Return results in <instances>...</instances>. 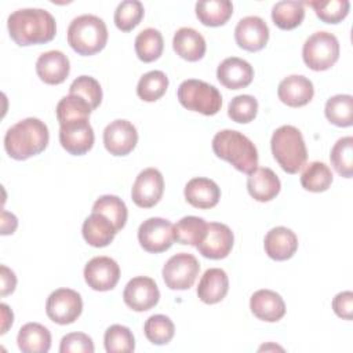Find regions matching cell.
Segmentation results:
<instances>
[{
  "instance_id": "38",
  "label": "cell",
  "mask_w": 353,
  "mask_h": 353,
  "mask_svg": "<svg viewBox=\"0 0 353 353\" xmlns=\"http://www.w3.org/2000/svg\"><path fill=\"white\" fill-rule=\"evenodd\" d=\"M145 336L153 345H167L175 334L172 320L165 314L150 316L143 325Z\"/></svg>"
},
{
  "instance_id": "33",
  "label": "cell",
  "mask_w": 353,
  "mask_h": 353,
  "mask_svg": "<svg viewBox=\"0 0 353 353\" xmlns=\"http://www.w3.org/2000/svg\"><path fill=\"white\" fill-rule=\"evenodd\" d=\"M325 117L338 127H350L353 124V97L338 94L325 102Z\"/></svg>"
},
{
  "instance_id": "36",
  "label": "cell",
  "mask_w": 353,
  "mask_h": 353,
  "mask_svg": "<svg viewBox=\"0 0 353 353\" xmlns=\"http://www.w3.org/2000/svg\"><path fill=\"white\" fill-rule=\"evenodd\" d=\"M168 88V77L161 70H150L145 73L137 85L138 97L145 102L160 99Z\"/></svg>"
},
{
  "instance_id": "6",
  "label": "cell",
  "mask_w": 353,
  "mask_h": 353,
  "mask_svg": "<svg viewBox=\"0 0 353 353\" xmlns=\"http://www.w3.org/2000/svg\"><path fill=\"white\" fill-rule=\"evenodd\" d=\"M179 103L192 112L201 113L204 116L216 114L222 106V95L216 87L203 80L188 79L178 87Z\"/></svg>"
},
{
  "instance_id": "11",
  "label": "cell",
  "mask_w": 353,
  "mask_h": 353,
  "mask_svg": "<svg viewBox=\"0 0 353 353\" xmlns=\"http://www.w3.org/2000/svg\"><path fill=\"white\" fill-rule=\"evenodd\" d=\"M94 141L95 135L88 119H77L59 124V142L70 154H85L92 148Z\"/></svg>"
},
{
  "instance_id": "1",
  "label": "cell",
  "mask_w": 353,
  "mask_h": 353,
  "mask_svg": "<svg viewBox=\"0 0 353 353\" xmlns=\"http://www.w3.org/2000/svg\"><path fill=\"white\" fill-rule=\"evenodd\" d=\"M10 37L18 46L48 43L55 37V18L43 8H19L7 19Z\"/></svg>"
},
{
  "instance_id": "25",
  "label": "cell",
  "mask_w": 353,
  "mask_h": 353,
  "mask_svg": "<svg viewBox=\"0 0 353 353\" xmlns=\"http://www.w3.org/2000/svg\"><path fill=\"white\" fill-rule=\"evenodd\" d=\"M229 291V279L223 269L210 268L201 276L197 285V296L207 305L221 302Z\"/></svg>"
},
{
  "instance_id": "29",
  "label": "cell",
  "mask_w": 353,
  "mask_h": 353,
  "mask_svg": "<svg viewBox=\"0 0 353 353\" xmlns=\"http://www.w3.org/2000/svg\"><path fill=\"white\" fill-rule=\"evenodd\" d=\"M233 14V4L229 0H201L196 3V15L205 26H221Z\"/></svg>"
},
{
  "instance_id": "16",
  "label": "cell",
  "mask_w": 353,
  "mask_h": 353,
  "mask_svg": "<svg viewBox=\"0 0 353 353\" xmlns=\"http://www.w3.org/2000/svg\"><path fill=\"white\" fill-rule=\"evenodd\" d=\"M234 241L230 228L221 222L207 223V232L203 241L196 247L199 252L210 259H222L229 255Z\"/></svg>"
},
{
  "instance_id": "15",
  "label": "cell",
  "mask_w": 353,
  "mask_h": 353,
  "mask_svg": "<svg viewBox=\"0 0 353 353\" xmlns=\"http://www.w3.org/2000/svg\"><path fill=\"white\" fill-rule=\"evenodd\" d=\"M120 279V266L109 256H94L84 266V280L95 291H109Z\"/></svg>"
},
{
  "instance_id": "8",
  "label": "cell",
  "mask_w": 353,
  "mask_h": 353,
  "mask_svg": "<svg viewBox=\"0 0 353 353\" xmlns=\"http://www.w3.org/2000/svg\"><path fill=\"white\" fill-rule=\"evenodd\" d=\"M200 272L197 258L188 252L172 255L163 266V279L170 290H189Z\"/></svg>"
},
{
  "instance_id": "13",
  "label": "cell",
  "mask_w": 353,
  "mask_h": 353,
  "mask_svg": "<svg viewBox=\"0 0 353 353\" xmlns=\"http://www.w3.org/2000/svg\"><path fill=\"white\" fill-rule=\"evenodd\" d=\"M123 299L130 309L135 312H146L159 303L160 291L153 279L137 276L127 283Z\"/></svg>"
},
{
  "instance_id": "46",
  "label": "cell",
  "mask_w": 353,
  "mask_h": 353,
  "mask_svg": "<svg viewBox=\"0 0 353 353\" xmlns=\"http://www.w3.org/2000/svg\"><path fill=\"white\" fill-rule=\"evenodd\" d=\"M332 309L335 314L345 320H352L353 317V294L352 291H342L336 294L332 299Z\"/></svg>"
},
{
  "instance_id": "14",
  "label": "cell",
  "mask_w": 353,
  "mask_h": 353,
  "mask_svg": "<svg viewBox=\"0 0 353 353\" xmlns=\"http://www.w3.org/2000/svg\"><path fill=\"white\" fill-rule=\"evenodd\" d=\"M138 143V131L135 125L123 119L110 121L103 130V145L113 156H125L134 150Z\"/></svg>"
},
{
  "instance_id": "12",
  "label": "cell",
  "mask_w": 353,
  "mask_h": 353,
  "mask_svg": "<svg viewBox=\"0 0 353 353\" xmlns=\"http://www.w3.org/2000/svg\"><path fill=\"white\" fill-rule=\"evenodd\" d=\"M164 192V179L157 168L149 167L142 170L131 189L132 201L141 208H150L156 205Z\"/></svg>"
},
{
  "instance_id": "35",
  "label": "cell",
  "mask_w": 353,
  "mask_h": 353,
  "mask_svg": "<svg viewBox=\"0 0 353 353\" xmlns=\"http://www.w3.org/2000/svg\"><path fill=\"white\" fill-rule=\"evenodd\" d=\"M92 212H99L109 218L117 232L124 228L128 216L125 203L114 194H103L97 199L92 205Z\"/></svg>"
},
{
  "instance_id": "5",
  "label": "cell",
  "mask_w": 353,
  "mask_h": 353,
  "mask_svg": "<svg viewBox=\"0 0 353 353\" xmlns=\"http://www.w3.org/2000/svg\"><path fill=\"white\" fill-rule=\"evenodd\" d=\"M108 41V28L102 18L83 14L70 22L68 28V43L80 55L99 52Z\"/></svg>"
},
{
  "instance_id": "19",
  "label": "cell",
  "mask_w": 353,
  "mask_h": 353,
  "mask_svg": "<svg viewBox=\"0 0 353 353\" xmlns=\"http://www.w3.org/2000/svg\"><path fill=\"white\" fill-rule=\"evenodd\" d=\"M279 99L291 108H301L307 105L313 95V83L302 74H291L283 79L277 88Z\"/></svg>"
},
{
  "instance_id": "7",
  "label": "cell",
  "mask_w": 353,
  "mask_h": 353,
  "mask_svg": "<svg viewBox=\"0 0 353 353\" xmlns=\"http://www.w3.org/2000/svg\"><path fill=\"white\" fill-rule=\"evenodd\" d=\"M302 58L312 70H327L339 58V41L335 34L320 30L310 34L302 47Z\"/></svg>"
},
{
  "instance_id": "42",
  "label": "cell",
  "mask_w": 353,
  "mask_h": 353,
  "mask_svg": "<svg viewBox=\"0 0 353 353\" xmlns=\"http://www.w3.org/2000/svg\"><path fill=\"white\" fill-rule=\"evenodd\" d=\"M316 15L327 23H338L341 22L349 12L350 3L347 0H328V1H306Z\"/></svg>"
},
{
  "instance_id": "43",
  "label": "cell",
  "mask_w": 353,
  "mask_h": 353,
  "mask_svg": "<svg viewBox=\"0 0 353 353\" xmlns=\"http://www.w3.org/2000/svg\"><path fill=\"white\" fill-rule=\"evenodd\" d=\"M69 94L79 95L88 102L91 109H97L102 102V88L98 80L91 76H79L74 79L69 87Z\"/></svg>"
},
{
  "instance_id": "3",
  "label": "cell",
  "mask_w": 353,
  "mask_h": 353,
  "mask_svg": "<svg viewBox=\"0 0 353 353\" xmlns=\"http://www.w3.org/2000/svg\"><path fill=\"white\" fill-rule=\"evenodd\" d=\"M214 153L236 170L251 174L258 168V150L252 141L236 130H222L212 138Z\"/></svg>"
},
{
  "instance_id": "10",
  "label": "cell",
  "mask_w": 353,
  "mask_h": 353,
  "mask_svg": "<svg viewBox=\"0 0 353 353\" xmlns=\"http://www.w3.org/2000/svg\"><path fill=\"white\" fill-rule=\"evenodd\" d=\"M138 241L148 252L167 251L174 243V225L164 218H148L138 228Z\"/></svg>"
},
{
  "instance_id": "41",
  "label": "cell",
  "mask_w": 353,
  "mask_h": 353,
  "mask_svg": "<svg viewBox=\"0 0 353 353\" xmlns=\"http://www.w3.org/2000/svg\"><path fill=\"white\" fill-rule=\"evenodd\" d=\"M105 350L108 353H119V352H134L135 339L131 330L121 324H113L105 331L103 336Z\"/></svg>"
},
{
  "instance_id": "17",
  "label": "cell",
  "mask_w": 353,
  "mask_h": 353,
  "mask_svg": "<svg viewBox=\"0 0 353 353\" xmlns=\"http://www.w3.org/2000/svg\"><path fill=\"white\" fill-rule=\"evenodd\" d=\"M234 39L239 47L247 51L262 50L269 40V28L258 15L241 18L234 28Z\"/></svg>"
},
{
  "instance_id": "47",
  "label": "cell",
  "mask_w": 353,
  "mask_h": 353,
  "mask_svg": "<svg viewBox=\"0 0 353 353\" xmlns=\"http://www.w3.org/2000/svg\"><path fill=\"white\" fill-rule=\"evenodd\" d=\"M1 295L6 296L11 292H14L17 287V277L15 273L8 269L6 265H1Z\"/></svg>"
},
{
  "instance_id": "49",
  "label": "cell",
  "mask_w": 353,
  "mask_h": 353,
  "mask_svg": "<svg viewBox=\"0 0 353 353\" xmlns=\"http://www.w3.org/2000/svg\"><path fill=\"white\" fill-rule=\"evenodd\" d=\"M1 307V319H3V324H1V334H6L7 330L12 325V321H14V314L10 310V307L6 305V303H1L0 305Z\"/></svg>"
},
{
  "instance_id": "23",
  "label": "cell",
  "mask_w": 353,
  "mask_h": 353,
  "mask_svg": "<svg viewBox=\"0 0 353 353\" xmlns=\"http://www.w3.org/2000/svg\"><path fill=\"white\" fill-rule=\"evenodd\" d=\"M183 193L186 201L200 210H208L215 207L221 199L219 186L212 179L204 176L192 178L185 185Z\"/></svg>"
},
{
  "instance_id": "40",
  "label": "cell",
  "mask_w": 353,
  "mask_h": 353,
  "mask_svg": "<svg viewBox=\"0 0 353 353\" xmlns=\"http://www.w3.org/2000/svg\"><path fill=\"white\" fill-rule=\"evenodd\" d=\"M145 8L139 0H124L114 11V25L121 32L132 30L143 18Z\"/></svg>"
},
{
  "instance_id": "18",
  "label": "cell",
  "mask_w": 353,
  "mask_h": 353,
  "mask_svg": "<svg viewBox=\"0 0 353 353\" xmlns=\"http://www.w3.org/2000/svg\"><path fill=\"white\" fill-rule=\"evenodd\" d=\"M70 72L69 58L59 50L43 52L36 61V73L46 84H61Z\"/></svg>"
},
{
  "instance_id": "24",
  "label": "cell",
  "mask_w": 353,
  "mask_h": 353,
  "mask_svg": "<svg viewBox=\"0 0 353 353\" xmlns=\"http://www.w3.org/2000/svg\"><path fill=\"white\" fill-rule=\"evenodd\" d=\"M281 189V182L276 172L268 167H258L248 174L247 190L252 199L265 203L273 200Z\"/></svg>"
},
{
  "instance_id": "9",
  "label": "cell",
  "mask_w": 353,
  "mask_h": 353,
  "mask_svg": "<svg viewBox=\"0 0 353 353\" xmlns=\"http://www.w3.org/2000/svg\"><path fill=\"white\" fill-rule=\"evenodd\" d=\"M83 312V299L72 288H58L52 291L46 302L48 319L57 324L66 325L74 323Z\"/></svg>"
},
{
  "instance_id": "31",
  "label": "cell",
  "mask_w": 353,
  "mask_h": 353,
  "mask_svg": "<svg viewBox=\"0 0 353 353\" xmlns=\"http://www.w3.org/2000/svg\"><path fill=\"white\" fill-rule=\"evenodd\" d=\"M207 232V222L194 215L183 216L174 225V240L179 244L197 247Z\"/></svg>"
},
{
  "instance_id": "28",
  "label": "cell",
  "mask_w": 353,
  "mask_h": 353,
  "mask_svg": "<svg viewBox=\"0 0 353 353\" xmlns=\"http://www.w3.org/2000/svg\"><path fill=\"white\" fill-rule=\"evenodd\" d=\"M18 347L23 353H47L51 347V332L39 323H26L17 336Z\"/></svg>"
},
{
  "instance_id": "22",
  "label": "cell",
  "mask_w": 353,
  "mask_h": 353,
  "mask_svg": "<svg viewBox=\"0 0 353 353\" xmlns=\"http://www.w3.org/2000/svg\"><path fill=\"white\" fill-rule=\"evenodd\" d=\"M263 247L269 258L274 261H287L298 250V237L291 229L276 226L266 233Z\"/></svg>"
},
{
  "instance_id": "26",
  "label": "cell",
  "mask_w": 353,
  "mask_h": 353,
  "mask_svg": "<svg viewBox=\"0 0 353 353\" xmlns=\"http://www.w3.org/2000/svg\"><path fill=\"white\" fill-rule=\"evenodd\" d=\"M174 51L183 59L189 62H196L201 59L205 54L207 44L205 39L200 32L193 28H179L172 39Z\"/></svg>"
},
{
  "instance_id": "20",
  "label": "cell",
  "mask_w": 353,
  "mask_h": 353,
  "mask_svg": "<svg viewBox=\"0 0 353 353\" xmlns=\"http://www.w3.org/2000/svg\"><path fill=\"white\" fill-rule=\"evenodd\" d=\"M216 77L226 88L240 90L251 84L254 79V69L245 59L229 57L219 63Z\"/></svg>"
},
{
  "instance_id": "34",
  "label": "cell",
  "mask_w": 353,
  "mask_h": 353,
  "mask_svg": "<svg viewBox=\"0 0 353 353\" xmlns=\"http://www.w3.org/2000/svg\"><path fill=\"white\" fill-rule=\"evenodd\" d=\"M332 183V172L331 168L323 161H312L309 163L302 175L301 185L303 189L314 193H320L327 190Z\"/></svg>"
},
{
  "instance_id": "21",
  "label": "cell",
  "mask_w": 353,
  "mask_h": 353,
  "mask_svg": "<svg viewBox=\"0 0 353 353\" xmlns=\"http://www.w3.org/2000/svg\"><path fill=\"white\" fill-rule=\"evenodd\" d=\"M250 309L262 321L274 323L284 317L285 303L280 294L272 290H258L250 298Z\"/></svg>"
},
{
  "instance_id": "44",
  "label": "cell",
  "mask_w": 353,
  "mask_h": 353,
  "mask_svg": "<svg viewBox=\"0 0 353 353\" xmlns=\"http://www.w3.org/2000/svg\"><path fill=\"white\" fill-rule=\"evenodd\" d=\"M258 113V101L248 94L234 97L228 106V116L236 123H250Z\"/></svg>"
},
{
  "instance_id": "2",
  "label": "cell",
  "mask_w": 353,
  "mask_h": 353,
  "mask_svg": "<svg viewBox=\"0 0 353 353\" xmlns=\"http://www.w3.org/2000/svg\"><path fill=\"white\" fill-rule=\"evenodd\" d=\"M50 141L48 127L37 117H26L11 125L4 135V149L14 160L41 153Z\"/></svg>"
},
{
  "instance_id": "37",
  "label": "cell",
  "mask_w": 353,
  "mask_h": 353,
  "mask_svg": "<svg viewBox=\"0 0 353 353\" xmlns=\"http://www.w3.org/2000/svg\"><path fill=\"white\" fill-rule=\"evenodd\" d=\"M331 164L335 171L345 178H352L353 175V138L343 137L339 138L330 153Z\"/></svg>"
},
{
  "instance_id": "30",
  "label": "cell",
  "mask_w": 353,
  "mask_h": 353,
  "mask_svg": "<svg viewBox=\"0 0 353 353\" xmlns=\"http://www.w3.org/2000/svg\"><path fill=\"white\" fill-rule=\"evenodd\" d=\"M303 1L281 0L272 7V19L283 30H291L299 26L305 18Z\"/></svg>"
},
{
  "instance_id": "48",
  "label": "cell",
  "mask_w": 353,
  "mask_h": 353,
  "mask_svg": "<svg viewBox=\"0 0 353 353\" xmlns=\"http://www.w3.org/2000/svg\"><path fill=\"white\" fill-rule=\"evenodd\" d=\"M18 226V219L14 214L3 210L1 212V234H12Z\"/></svg>"
},
{
  "instance_id": "4",
  "label": "cell",
  "mask_w": 353,
  "mask_h": 353,
  "mask_svg": "<svg viewBox=\"0 0 353 353\" xmlns=\"http://www.w3.org/2000/svg\"><path fill=\"white\" fill-rule=\"evenodd\" d=\"M272 154L288 174L301 171L307 160V150L302 132L290 124L279 127L270 139Z\"/></svg>"
},
{
  "instance_id": "32",
  "label": "cell",
  "mask_w": 353,
  "mask_h": 353,
  "mask_svg": "<svg viewBox=\"0 0 353 353\" xmlns=\"http://www.w3.org/2000/svg\"><path fill=\"white\" fill-rule=\"evenodd\" d=\"M164 48L161 33L154 28H146L135 37V52L142 62H153L160 58Z\"/></svg>"
},
{
  "instance_id": "27",
  "label": "cell",
  "mask_w": 353,
  "mask_h": 353,
  "mask_svg": "<svg viewBox=\"0 0 353 353\" xmlns=\"http://www.w3.org/2000/svg\"><path fill=\"white\" fill-rule=\"evenodd\" d=\"M81 233L90 245L99 248L109 245L113 241L117 230L109 218L99 212H91V215H88L83 222Z\"/></svg>"
},
{
  "instance_id": "45",
  "label": "cell",
  "mask_w": 353,
  "mask_h": 353,
  "mask_svg": "<svg viewBox=\"0 0 353 353\" xmlns=\"http://www.w3.org/2000/svg\"><path fill=\"white\" fill-rule=\"evenodd\" d=\"M94 342L84 332H70L61 339V353H94Z\"/></svg>"
},
{
  "instance_id": "39",
  "label": "cell",
  "mask_w": 353,
  "mask_h": 353,
  "mask_svg": "<svg viewBox=\"0 0 353 353\" xmlns=\"http://www.w3.org/2000/svg\"><path fill=\"white\" fill-rule=\"evenodd\" d=\"M91 112L92 109L88 105V102L81 97L73 95V94L63 97L58 102L55 109L59 124H63L70 120H77V119H88Z\"/></svg>"
}]
</instances>
